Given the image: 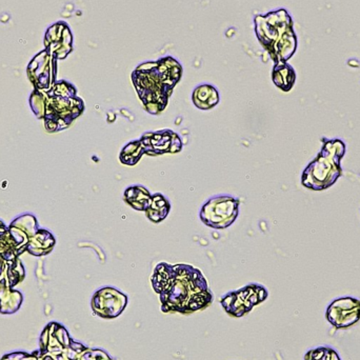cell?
Returning <instances> with one entry per match:
<instances>
[{"mask_svg":"<svg viewBox=\"0 0 360 360\" xmlns=\"http://www.w3.org/2000/svg\"><path fill=\"white\" fill-rule=\"evenodd\" d=\"M152 285L160 294L165 312H194L213 298L202 273L190 264L160 262L154 270Z\"/></svg>","mask_w":360,"mask_h":360,"instance_id":"cell-1","label":"cell"},{"mask_svg":"<svg viewBox=\"0 0 360 360\" xmlns=\"http://www.w3.org/2000/svg\"><path fill=\"white\" fill-rule=\"evenodd\" d=\"M181 74V65L172 57L143 63L133 72V84L150 114L158 115L166 109Z\"/></svg>","mask_w":360,"mask_h":360,"instance_id":"cell-2","label":"cell"},{"mask_svg":"<svg viewBox=\"0 0 360 360\" xmlns=\"http://www.w3.org/2000/svg\"><path fill=\"white\" fill-rule=\"evenodd\" d=\"M255 31L262 46L275 63H287L297 49L293 20L285 10L259 15L255 18Z\"/></svg>","mask_w":360,"mask_h":360,"instance_id":"cell-3","label":"cell"},{"mask_svg":"<svg viewBox=\"0 0 360 360\" xmlns=\"http://www.w3.org/2000/svg\"><path fill=\"white\" fill-rule=\"evenodd\" d=\"M240 201L229 194L215 195L203 203L199 217L205 226L216 230L229 228L239 215Z\"/></svg>","mask_w":360,"mask_h":360,"instance_id":"cell-4","label":"cell"},{"mask_svg":"<svg viewBox=\"0 0 360 360\" xmlns=\"http://www.w3.org/2000/svg\"><path fill=\"white\" fill-rule=\"evenodd\" d=\"M141 141L148 155L179 153L182 150V143L179 135L170 130L145 133Z\"/></svg>","mask_w":360,"mask_h":360,"instance_id":"cell-5","label":"cell"},{"mask_svg":"<svg viewBox=\"0 0 360 360\" xmlns=\"http://www.w3.org/2000/svg\"><path fill=\"white\" fill-rule=\"evenodd\" d=\"M327 319L338 329L351 327L360 319V302L351 297L335 300L328 309Z\"/></svg>","mask_w":360,"mask_h":360,"instance_id":"cell-6","label":"cell"},{"mask_svg":"<svg viewBox=\"0 0 360 360\" xmlns=\"http://www.w3.org/2000/svg\"><path fill=\"white\" fill-rule=\"evenodd\" d=\"M128 298L122 292L114 288H103L97 292L93 300V306L97 313L103 317L118 316L124 311Z\"/></svg>","mask_w":360,"mask_h":360,"instance_id":"cell-7","label":"cell"},{"mask_svg":"<svg viewBox=\"0 0 360 360\" xmlns=\"http://www.w3.org/2000/svg\"><path fill=\"white\" fill-rule=\"evenodd\" d=\"M266 295H268V293H266V289L262 288V285H251L239 290V291L228 294L224 297V302H240L241 304H239L237 312H238V310H240L241 315H243L247 311L251 310L254 304H257L258 302L266 300ZM237 315H238V313H237Z\"/></svg>","mask_w":360,"mask_h":360,"instance_id":"cell-8","label":"cell"},{"mask_svg":"<svg viewBox=\"0 0 360 360\" xmlns=\"http://www.w3.org/2000/svg\"><path fill=\"white\" fill-rule=\"evenodd\" d=\"M192 101L198 109L211 110L219 103V94L215 86L203 84L193 91Z\"/></svg>","mask_w":360,"mask_h":360,"instance_id":"cell-9","label":"cell"},{"mask_svg":"<svg viewBox=\"0 0 360 360\" xmlns=\"http://www.w3.org/2000/svg\"><path fill=\"white\" fill-rule=\"evenodd\" d=\"M171 202L165 195L160 193L152 195L149 205L146 209L147 217L154 224H160L168 217L171 211Z\"/></svg>","mask_w":360,"mask_h":360,"instance_id":"cell-10","label":"cell"},{"mask_svg":"<svg viewBox=\"0 0 360 360\" xmlns=\"http://www.w3.org/2000/svg\"><path fill=\"white\" fill-rule=\"evenodd\" d=\"M151 197L152 194L149 190L141 184L129 186L124 193V200L133 209L139 211H146Z\"/></svg>","mask_w":360,"mask_h":360,"instance_id":"cell-11","label":"cell"},{"mask_svg":"<svg viewBox=\"0 0 360 360\" xmlns=\"http://www.w3.org/2000/svg\"><path fill=\"white\" fill-rule=\"evenodd\" d=\"M273 82L283 91L291 90L295 82V71L287 63H276L272 73Z\"/></svg>","mask_w":360,"mask_h":360,"instance_id":"cell-12","label":"cell"},{"mask_svg":"<svg viewBox=\"0 0 360 360\" xmlns=\"http://www.w3.org/2000/svg\"><path fill=\"white\" fill-rule=\"evenodd\" d=\"M146 154L145 147L141 139L139 141H131L128 145L124 146V149L120 152V162L127 166H134Z\"/></svg>","mask_w":360,"mask_h":360,"instance_id":"cell-13","label":"cell"},{"mask_svg":"<svg viewBox=\"0 0 360 360\" xmlns=\"http://www.w3.org/2000/svg\"><path fill=\"white\" fill-rule=\"evenodd\" d=\"M306 360H340L338 353L332 349L319 348L310 351L307 354Z\"/></svg>","mask_w":360,"mask_h":360,"instance_id":"cell-14","label":"cell"}]
</instances>
